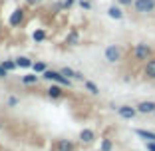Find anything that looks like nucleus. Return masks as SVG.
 I'll use <instances>...</instances> for the list:
<instances>
[{
	"label": "nucleus",
	"mask_w": 155,
	"mask_h": 151,
	"mask_svg": "<svg viewBox=\"0 0 155 151\" xmlns=\"http://www.w3.org/2000/svg\"><path fill=\"white\" fill-rule=\"evenodd\" d=\"M42 78L50 80V82H56V84H60V86H66V87L72 86V84H70V78H66L62 72H56V70H46V72L42 74Z\"/></svg>",
	"instance_id": "obj_1"
},
{
	"label": "nucleus",
	"mask_w": 155,
	"mask_h": 151,
	"mask_svg": "<svg viewBox=\"0 0 155 151\" xmlns=\"http://www.w3.org/2000/svg\"><path fill=\"white\" fill-rule=\"evenodd\" d=\"M151 54H153V50L147 44H135V48H133V58L137 62H147L151 58Z\"/></svg>",
	"instance_id": "obj_2"
},
{
	"label": "nucleus",
	"mask_w": 155,
	"mask_h": 151,
	"mask_svg": "<svg viewBox=\"0 0 155 151\" xmlns=\"http://www.w3.org/2000/svg\"><path fill=\"white\" fill-rule=\"evenodd\" d=\"M104 56H105V62H110V64H115V62H119V60H121L123 50H121L119 46H115V44H111V46L105 48Z\"/></svg>",
	"instance_id": "obj_3"
},
{
	"label": "nucleus",
	"mask_w": 155,
	"mask_h": 151,
	"mask_svg": "<svg viewBox=\"0 0 155 151\" xmlns=\"http://www.w3.org/2000/svg\"><path fill=\"white\" fill-rule=\"evenodd\" d=\"M133 8L139 14H151V12H155V0H135Z\"/></svg>",
	"instance_id": "obj_4"
},
{
	"label": "nucleus",
	"mask_w": 155,
	"mask_h": 151,
	"mask_svg": "<svg viewBox=\"0 0 155 151\" xmlns=\"http://www.w3.org/2000/svg\"><path fill=\"white\" fill-rule=\"evenodd\" d=\"M117 113L119 117L123 119H133L137 113V107H131V105H121V107H117Z\"/></svg>",
	"instance_id": "obj_5"
},
{
	"label": "nucleus",
	"mask_w": 155,
	"mask_h": 151,
	"mask_svg": "<svg viewBox=\"0 0 155 151\" xmlns=\"http://www.w3.org/2000/svg\"><path fill=\"white\" fill-rule=\"evenodd\" d=\"M143 74H145V78H149V80H155V58H153V56H151V58L145 62V68H143Z\"/></svg>",
	"instance_id": "obj_6"
},
{
	"label": "nucleus",
	"mask_w": 155,
	"mask_h": 151,
	"mask_svg": "<svg viewBox=\"0 0 155 151\" xmlns=\"http://www.w3.org/2000/svg\"><path fill=\"white\" fill-rule=\"evenodd\" d=\"M137 111L139 113H155V101H139Z\"/></svg>",
	"instance_id": "obj_7"
},
{
	"label": "nucleus",
	"mask_w": 155,
	"mask_h": 151,
	"mask_svg": "<svg viewBox=\"0 0 155 151\" xmlns=\"http://www.w3.org/2000/svg\"><path fill=\"white\" fill-rule=\"evenodd\" d=\"M24 20V10H14L12 12V16H10V26H18L20 22Z\"/></svg>",
	"instance_id": "obj_8"
},
{
	"label": "nucleus",
	"mask_w": 155,
	"mask_h": 151,
	"mask_svg": "<svg viewBox=\"0 0 155 151\" xmlns=\"http://www.w3.org/2000/svg\"><path fill=\"white\" fill-rule=\"evenodd\" d=\"M107 16L114 18V20H121L123 18V10L119 8V6H110V8H107Z\"/></svg>",
	"instance_id": "obj_9"
},
{
	"label": "nucleus",
	"mask_w": 155,
	"mask_h": 151,
	"mask_svg": "<svg viewBox=\"0 0 155 151\" xmlns=\"http://www.w3.org/2000/svg\"><path fill=\"white\" fill-rule=\"evenodd\" d=\"M56 149L58 151H74V145H72V141H68V139H62V141H58Z\"/></svg>",
	"instance_id": "obj_10"
},
{
	"label": "nucleus",
	"mask_w": 155,
	"mask_h": 151,
	"mask_svg": "<svg viewBox=\"0 0 155 151\" xmlns=\"http://www.w3.org/2000/svg\"><path fill=\"white\" fill-rule=\"evenodd\" d=\"M135 133L139 135V137L147 139V141H155V133H153V131H145V129H135Z\"/></svg>",
	"instance_id": "obj_11"
},
{
	"label": "nucleus",
	"mask_w": 155,
	"mask_h": 151,
	"mask_svg": "<svg viewBox=\"0 0 155 151\" xmlns=\"http://www.w3.org/2000/svg\"><path fill=\"white\" fill-rule=\"evenodd\" d=\"M84 86H86V90L90 94H94V96H97V94H100V87H97L94 82H90V80H84Z\"/></svg>",
	"instance_id": "obj_12"
},
{
	"label": "nucleus",
	"mask_w": 155,
	"mask_h": 151,
	"mask_svg": "<svg viewBox=\"0 0 155 151\" xmlns=\"http://www.w3.org/2000/svg\"><path fill=\"white\" fill-rule=\"evenodd\" d=\"M80 139H82V141H86V143L94 141V131H91V129H82V133H80Z\"/></svg>",
	"instance_id": "obj_13"
},
{
	"label": "nucleus",
	"mask_w": 155,
	"mask_h": 151,
	"mask_svg": "<svg viewBox=\"0 0 155 151\" xmlns=\"http://www.w3.org/2000/svg\"><path fill=\"white\" fill-rule=\"evenodd\" d=\"M46 94H48L50 97H60V96H62V87H60V84H58V86H50Z\"/></svg>",
	"instance_id": "obj_14"
},
{
	"label": "nucleus",
	"mask_w": 155,
	"mask_h": 151,
	"mask_svg": "<svg viewBox=\"0 0 155 151\" xmlns=\"http://www.w3.org/2000/svg\"><path fill=\"white\" fill-rule=\"evenodd\" d=\"M32 60L30 58H16V66H18V68H32Z\"/></svg>",
	"instance_id": "obj_15"
},
{
	"label": "nucleus",
	"mask_w": 155,
	"mask_h": 151,
	"mask_svg": "<svg viewBox=\"0 0 155 151\" xmlns=\"http://www.w3.org/2000/svg\"><path fill=\"white\" fill-rule=\"evenodd\" d=\"M32 68H34V72H36V74H44L46 70H48L44 62H36V64H32Z\"/></svg>",
	"instance_id": "obj_16"
},
{
	"label": "nucleus",
	"mask_w": 155,
	"mask_h": 151,
	"mask_svg": "<svg viewBox=\"0 0 155 151\" xmlns=\"http://www.w3.org/2000/svg\"><path fill=\"white\" fill-rule=\"evenodd\" d=\"M60 72L64 74L66 78H76V76H78V72H74L72 68H62V70H60Z\"/></svg>",
	"instance_id": "obj_17"
},
{
	"label": "nucleus",
	"mask_w": 155,
	"mask_h": 151,
	"mask_svg": "<svg viewBox=\"0 0 155 151\" xmlns=\"http://www.w3.org/2000/svg\"><path fill=\"white\" fill-rule=\"evenodd\" d=\"M22 82L28 84V86H30V84H36V82H38V76H24Z\"/></svg>",
	"instance_id": "obj_18"
},
{
	"label": "nucleus",
	"mask_w": 155,
	"mask_h": 151,
	"mask_svg": "<svg viewBox=\"0 0 155 151\" xmlns=\"http://www.w3.org/2000/svg\"><path fill=\"white\" fill-rule=\"evenodd\" d=\"M66 42H68V44H76V42H78V32H76V30L70 32V36L66 38Z\"/></svg>",
	"instance_id": "obj_19"
},
{
	"label": "nucleus",
	"mask_w": 155,
	"mask_h": 151,
	"mask_svg": "<svg viewBox=\"0 0 155 151\" xmlns=\"http://www.w3.org/2000/svg\"><path fill=\"white\" fill-rule=\"evenodd\" d=\"M44 38H46V32H44V30H38V32H34V40H36V42H42Z\"/></svg>",
	"instance_id": "obj_20"
},
{
	"label": "nucleus",
	"mask_w": 155,
	"mask_h": 151,
	"mask_svg": "<svg viewBox=\"0 0 155 151\" xmlns=\"http://www.w3.org/2000/svg\"><path fill=\"white\" fill-rule=\"evenodd\" d=\"M2 66H4L8 72H12V70L16 68V62H10V60H6V62H2Z\"/></svg>",
	"instance_id": "obj_21"
},
{
	"label": "nucleus",
	"mask_w": 155,
	"mask_h": 151,
	"mask_svg": "<svg viewBox=\"0 0 155 151\" xmlns=\"http://www.w3.org/2000/svg\"><path fill=\"white\" fill-rule=\"evenodd\" d=\"M101 151H111V141L110 139H105V141L101 143Z\"/></svg>",
	"instance_id": "obj_22"
},
{
	"label": "nucleus",
	"mask_w": 155,
	"mask_h": 151,
	"mask_svg": "<svg viewBox=\"0 0 155 151\" xmlns=\"http://www.w3.org/2000/svg\"><path fill=\"white\" fill-rule=\"evenodd\" d=\"M133 2H135V0H117L119 6H133Z\"/></svg>",
	"instance_id": "obj_23"
},
{
	"label": "nucleus",
	"mask_w": 155,
	"mask_h": 151,
	"mask_svg": "<svg viewBox=\"0 0 155 151\" xmlns=\"http://www.w3.org/2000/svg\"><path fill=\"white\" fill-rule=\"evenodd\" d=\"M6 76H8V70H6L4 66L0 64V78H6Z\"/></svg>",
	"instance_id": "obj_24"
},
{
	"label": "nucleus",
	"mask_w": 155,
	"mask_h": 151,
	"mask_svg": "<svg viewBox=\"0 0 155 151\" xmlns=\"http://www.w3.org/2000/svg\"><path fill=\"white\" fill-rule=\"evenodd\" d=\"M147 151H155V141H147Z\"/></svg>",
	"instance_id": "obj_25"
},
{
	"label": "nucleus",
	"mask_w": 155,
	"mask_h": 151,
	"mask_svg": "<svg viewBox=\"0 0 155 151\" xmlns=\"http://www.w3.org/2000/svg\"><path fill=\"white\" fill-rule=\"evenodd\" d=\"M42 0H26V4H30V6H36V4H40Z\"/></svg>",
	"instance_id": "obj_26"
},
{
	"label": "nucleus",
	"mask_w": 155,
	"mask_h": 151,
	"mask_svg": "<svg viewBox=\"0 0 155 151\" xmlns=\"http://www.w3.org/2000/svg\"><path fill=\"white\" fill-rule=\"evenodd\" d=\"M16 101H18L16 97H10V100H8V103H10V105H16Z\"/></svg>",
	"instance_id": "obj_27"
},
{
	"label": "nucleus",
	"mask_w": 155,
	"mask_h": 151,
	"mask_svg": "<svg viewBox=\"0 0 155 151\" xmlns=\"http://www.w3.org/2000/svg\"><path fill=\"white\" fill-rule=\"evenodd\" d=\"M0 30H2V22H0Z\"/></svg>",
	"instance_id": "obj_28"
}]
</instances>
